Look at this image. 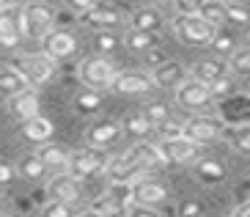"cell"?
<instances>
[{
    "mask_svg": "<svg viewBox=\"0 0 250 217\" xmlns=\"http://www.w3.org/2000/svg\"><path fill=\"white\" fill-rule=\"evenodd\" d=\"M52 132H55V127H52V121L47 116H36V118H30V121L22 124V138L30 140V143H39V146L50 143Z\"/></svg>",
    "mask_w": 250,
    "mask_h": 217,
    "instance_id": "obj_22",
    "label": "cell"
},
{
    "mask_svg": "<svg viewBox=\"0 0 250 217\" xmlns=\"http://www.w3.org/2000/svg\"><path fill=\"white\" fill-rule=\"evenodd\" d=\"M212 94H214V99H223V96H231L234 94V88H236V83H234V77L231 74H226V77H220V80H214L212 86Z\"/></svg>",
    "mask_w": 250,
    "mask_h": 217,
    "instance_id": "obj_40",
    "label": "cell"
},
{
    "mask_svg": "<svg viewBox=\"0 0 250 217\" xmlns=\"http://www.w3.org/2000/svg\"><path fill=\"white\" fill-rule=\"evenodd\" d=\"M8 110H11V116L17 121H30V118L42 116L39 110H42V99H39V91L36 88H28L25 94L14 96V99H8Z\"/></svg>",
    "mask_w": 250,
    "mask_h": 217,
    "instance_id": "obj_18",
    "label": "cell"
},
{
    "mask_svg": "<svg viewBox=\"0 0 250 217\" xmlns=\"http://www.w3.org/2000/svg\"><path fill=\"white\" fill-rule=\"evenodd\" d=\"M151 77H154V86L157 88H165V91H176L179 86H182L184 80L190 77L187 74V69H184L179 61H168V64H162L157 66V69H151Z\"/></svg>",
    "mask_w": 250,
    "mask_h": 217,
    "instance_id": "obj_20",
    "label": "cell"
},
{
    "mask_svg": "<svg viewBox=\"0 0 250 217\" xmlns=\"http://www.w3.org/2000/svg\"><path fill=\"white\" fill-rule=\"evenodd\" d=\"M63 3H66V8H72L74 14H88L91 8L96 6V3H99V0H63Z\"/></svg>",
    "mask_w": 250,
    "mask_h": 217,
    "instance_id": "obj_44",
    "label": "cell"
},
{
    "mask_svg": "<svg viewBox=\"0 0 250 217\" xmlns=\"http://www.w3.org/2000/svg\"><path fill=\"white\" fill-rule=\"evenodd\" d=\"M11 179H14V165H11V162H3V168H0V181L8 184Z\"/></svg>",
    "mask_w": 250,
    "mask_h": 217,
    "instance_id": "obj_46",
    "label": "cell"
},
{
    "mask_svg": "<svg viewBox=\"0 0 250 217\" xmlns=\"http://www.w3.org/2000/svg\"><path fill=\"white\" fill-rule=\"evenodd\" d=\"M42 52L50 55L55 64H58V61H66V58H72L74 52H77V36H74L72 30L55 28L50 36L42 42Z\"/></svg>",
    "mask_w": 250,
    "mask_h": 217,
    "instance_id": "obj_13",
    "label": "cell"
},
{
    "mask_svg": "<svg viewBox=\"0 0 250 217\" xmlns=\"http://www.w3.org/2000/svg\"><path fill=\"white\" fill-rule=\"evenodd\" d=\"M94 47H96L99 55H107V58H110L113 52L121 47V39H118L116 33H110V30H99V33L94 36Z\"/></svg>",
    "mask_w": 250,
    "mask_h": 217,
    "instance_id": "obj_35",
    "label": "cell"
},
{
    "mask_svg": "<svg viewBox=\"0 0 250 217\" xmlns=\"http://www.w3.org/2000/svg\"><path fill=\"white\" fill-rule=\"evenodd\" d=\"M162 140H170V138H182L184 135V124H173V121H165L162 127H157Z\"/></svg>",
    "mask_w": 250,
    "mask_h": 217,
    "instance_id": "obj_41",
    "label": "cell"
},
{
    "mask_svg": "<svg viewBox=\"0 0 250 217\" xmlns=\"http://www.w3.org/2000/svg\"><path fill=\"white\" fill-rule=\"evenodd\" d=\"M47 195L52 201H66V203H77L80 206L85 201V187H83V179H77L72 174H63V176H52L50 179Z\"/></svg>",
    "mask_w": 250,
    "mask_h": 217,
    "instance_id": "obj_9",
    "label": "cell"
},
{
    "mask_svg": "<svg viewBox=\"0 0 250 217\" xmlns=\"http://www.w3.org/2000/svg\"><path fill=\"white\" fill-rule=\"evenodd\" d=\"M143 61H146V66H148V72H151V69H157V66H162V64H168V55H165V50H162V47H157V50H151V52H146V55H143Z\"/></svg>",
    "mask_w": 250,
    "mask_h": 217,
    "instance_id": "obj_42",
    "label": "cell"
},
{
    "mask_svg": "<svg viewBox=\"0 0 250 217\" xmlns=\"http://www.w3.org/2000/svg\"><path fill=\"white\" fill-rule=\"evenodd\" d=\"M234 217H250V201H245L242 206L234 212Z\"/></svg>",
    "mask_w": 250,
    "mask_h": 217,
    "instance_id": "obj_47",
    "label": "cell"
},
{
    "mask_svg": "<svg viewBox=\"0 0 250 217\" xmlns=\"http://www.w3.org/2000/svg\"><path fill=\"white\" fill-rule=\"evenodd\" d=\"M102 152V149H80V152L72 154V168H69V174L77 176V179H91V176L102 174L104 168H107V162H110V157H104V154H96Z\"/></svg>",
    "mask_w": 250,
    "mask_h": 217,
    "instance_id": "obj_10",
    "label": "cell"
},
{
    "mask_svg": "<svg viewBox=\"0 0 250 217\" xmlns=\"http://www.w3.org/2000/svg\"><path fill=\"white\" fill-rule=\"evenodd\" d=\"M99 108H102V91H96V88H83L80 94L74 96V110L80 116H91Z\"/></svg>",
    "mask_w": 250,
    "mask_h": 217,
    "instance_id": "obj_30",
    "label": "cell"
},
{
    "mask_svg": "<svg viewBox=\"0 0 250 217\" xmlns=\"http://www.w3.org/2000/svg\"><path fill=\"white\" fill-rule=\"evenodd\" d=\"M124 20V14H121V8L116 6V3H107V0H99L94 8H91L88 14H83L80 22L85 25V28L91 30H107V28H116L118 22Z\"/></svg>",
    "mask_w": 250,
    "mask_h": 217,
    "instance_id": "obj_11",
    "label": "cell"
},
{
    "mask_svg": "<svg viewBox=\"0 0 250 217\" xmlns=\"http://www.w3.org/2000/svg\"><path fill=\"white\" fill-rule=\"evenodd\" d=\"M184 135L195 143L206 146V143H214V140L226 138V127H223L220 118L214 116H206V113H195L184 121Z\"/></svg>",
    "mask_w": 250,
    "mask_h": 217,
    "instance_id": "obj_6",
    "label": "cell"
},
{
    "mask_svg": "<svg viewBox=\"0 0 250 217\" xmlns=\"http://www.w3.org/2000/svg\"><path fill=\"white\" fill-rule=\"evenodd\" d=\"M129 154H132L135 159H140V162H143L148 171H151V168H157V165H165V157H162L160 143H148V140H140V143H135L132 149H129Z\"/></svg>",
    "mask_w": 250,
    "mask_h": 217,
    "instance_id": "obj_26",
    "label": "cell"
},
{
    "mask_svg": "<svg viewBox=\"0 0 250 217\" xmlns=\"http://www.w3.org/2000/svg\"><path fill=\"white\" fill-rule=\"evenodd\" d=\"M0 88H3L6 99H14V96L25 94L33 86H30V80L25 77V72L17 64H3V69H0Z\"/></svg>",
    "mask_w": 250,
    "mask_h": 217,
    "instance_id": "obj_17",
    "label": "cell"
},
{
    "mask_svg": "<svg viewBox=\"0 0 250 217\" xmlns=\"http://www.w3.org/2000/svg\"><path fill=\"white\" fill-rule=\"evenodd\" d=\"M77 217H102V215H96L94 209H88V212H80V215H77Z\"/></svg>",
    "mask_w": 250,
    "mask_h": 217,
    "instance_id": "obj_49",
    "label": "cell"
},
{
    "mask_svg": "<svg viewBox=\"0 0 250 217\" xmlns=\"http://www.w3.org/2000/svg\"><path fill=\"white\" fill-rule=\"evenodd\" d=\"M168 198V187L162 181L143 179L135 184V203H146V206H160Z\"/></svg>",
    "mask_w": 250,
    "mask_h": 217,
    "instance_id": "obj_21",
    "label": "cell"
},
{
    "mask_svg": "<svg viewBox=\"0 0 250 217\" xmlns=\"http://www.w3.org/2000/svg\"><path fill=\"white\" fill-rule=\"evenodd\" d=\"M17 66L25 72V77L30 80V86L33 88L44 86L47 80L55 74V61H52L50 55H44V52H30V55H25Z\"/></svg>",
    "mask_w": 250,
    "mask_h": 217,
    "instance_id": "obj_12",
    "label": "cell"
},
{
    "mask_svg": "<svg viewBox=\"0 0 250 217\" xmlns=\"http://www.w3.org/2000/svg\"><path fill=\"white\" fill-rule=\"evenodd\" d=\"M25 39L22 33V8L14 14V8H3V17H0V44L6 50H14L17 44Z\"/></svg>",
    "mask_w": 250,
    "mask_h": 217,
    "instance_id": "obj_16",
    "label": "cell"
},
{
    "mask_svg": "<svg viewBox=\"0 0 250 217\" xmlns=\"http://www.w3.org/2000/svg\"><path fill=\"white\" fill-rule=\"evenodd\" d=\"M121 130H124L126 135L143 138V135H148L154 127H151V121L146 118V113H126V116L121 118Z\"/></svg>",
    "mask_w": 250,
    "mask_h": 217,
    "instance_id": "obj_31",
    "label": "cell"
},
{
    "mask_svg": "<svg viewBox=\"0 0 250 217\" xmlns=\"http://www.w3.org/2000/svg\"><path fill=\"white\" fill-rule=\"evenodd\" d=\"M91 209H94L96 215H102V217H129V206L121 203L118 198H113L107 190H104L96 201H91Z\"/></svg>",
    "mask_w": 250,
    "mask_h": 217,
    "instance_id": "obj_27",
    "label": "cell"
},
{
    "mask_svg": "<svg viewBox=\"0 0 250 217\" xmlns=\"http://www.w3.org/2000/svg\"><path fill=\"white\" fill-rule=\"evenodd\" d=\"M226 3H236V0H226Z\"/></svg>",
    "mask_w": 250,
    "mask_h": 217,
    "instance_id": "obj_50",
    "label": "cell"
},
{
    "mask_svg": "<svg viewBox=\"0 0 250 217\" xmlns=\"http://www.w3.org/2000/svg\"><path fill=\"white\" fill-rule=\"evenodd\" d=\"M173 94H176V102L182 105L184 110H204V108H209V105L214 102L212 88L206 86V83H201L198 77H192V74L184 80Z\"/></svg>",
    "mask_w": 250,
    "mask_h": 217,
    "instance_id": "obj_7",
    "label": "cell"
},
{
    "mask_svg": "<svg viewBox=\"0 0 250 217\" xmlns=\"http://www.w3.org/2000/svg\"><path fill=\"white\" fill-rule=\"evenodd\" d=\"M17 174L28 181H39V179H44V176H50V171H47V165L42 162L39 154H22V157L17 159Z\"/></svg>",
    "mask_w": 250,
    "mask_h": 217,
    "instance_id": "obj_25",
    "label": "cell"
},
{
    "mask_svg": "<svg viewBox=\"0 0 250 217\" xmlns=\"http://www.w3.org/2000/svg\"><path fill=\"white\" fill-rule=\"evenodd\" d=\"M170 3L176 8V14H198L204 0H170Z\"/></svg>",
    "mask_w": 250,
    "mask_h": 217,
    "instance_id": "obj_43",
    "label": "cell"
},
{
    "mask_svg": "<svg viewBox=\"0 0 250 217\" xmlns=\"http://www.w3.org/2000/svg\"><path fill=\"white\" fill-rule=\"evenodd\" d=\"M209 47H212L217 55H228V58L239 50V47H236V36L231 33V30H226V28L214 30V39H212V44H209Z\"/></svg>",
    "mask_w": 250,
    "mask_h": 217,
    "instance_id": "obj_33",
    "label": "cell"
},
{
    "mask_svg": "<svg viewBox=\"0 0 250 217\" xmlns=\"http://www.w3.org/2000/svg\"><path fill=\"white\" fill-rule=\"evenodd\" d=\"M143 113H146V118L151 121V127H162L165 121H170V108L165 105V102H148L146 108H143Z\"/></svg>",
    "mask_w": 250,
    "mask_h": 217,
    "instance_id": "obj_36",
    "label": "cell"
},
{
    "mask_svg": "<svg viewBox=\"0 0 250 217\" xmlns=\"http://www.w3.org/2000/svg\"><path fill=\"white\" fill-rule=\"evenodd\" d=\"M121 74L116 64H113L107 55H94V58H85L77 66V77L85 88H96V91H104V88H113L116 77Z\"/></svg>",
    "mask_w": 250,
    "mask_h": 217,
    "instance_id": "obj_2",
    "label": "cell"
},
{
    "mask_svg": "<svg viewBox=\"0 0 250 217\" xmlns=\"http://www.w3.org/2000/svg\"><path fill=\"white\" fill-rule=\"evenodd\" d=\"M226 140L231 143V149H236L239 154H248L250 157V124H239V127L226 130Z\"/></svg>",
    "mask_w": 250,
    "mask_h": 217,
    "instance_id": "obj_32",
    "label": "cell"
},
{
    "mask_svg": "<svg viewBox=\"0 0 250 217\" xmlns=\"http://www.w3.org/2000/svg\"><path fill=\"white\" fill-rule=\"evenodd\" d=\"M129 28L135 30H148V33H160L162 30V14L151 6L138 8L132 17H129Z\"/></svg>",
    "mask_w": 250,
    "mask_h": 217,
    "instance_id": "obj_24",
    "label": "cell"
},
{
    "mask_svg": "<svg viewBox=\"0 0 250 217\" xmlns=\"http://www.w3.org/2000/svg\"><path fill=\"white\" fill-rule=\"evenodd\" d=\"M250 22V11L236 0V3H228V25H248Z\"/></svg>",
    "mask_w": 250,
    "mask_h": 217,
    "instance_id": "obj_39",
    "label": "cell"
},
{
    "mask_svg": "<svg viewBox=\"0 0 250 217\" xmlns=\"http://www.w3.org/2000/svg\"><path fill=\"white\" fill-rule=\"evenodd\" d=\"M154 77L151 72H143V69H129V72H121L113 83V94L118 96H140V94H148L154 91Z\"/></svg>",
    "mask_w": 250,
    "mask_h": 217,
    "instance_id": "obj_8",
    "label": "cell"
},
{
    "mask_svg": "<svg viewBox=\"0 0 250 217\" xmlns=\"http://www.w3.org/2000/svg\"><path fill=\"white\" fill-rule=\"evenodd\" d=\"M55 22H58V11L44 0H30L22 6V33L30 42H44L55 30Z\"/></svg>",
    "mask_w": 250,
    "mask_h": 217,
    "instance_id": "obj_1",
    "label": "cell"
},
{
    "mask_svg": "<svg viewBox=\"0 0 250 217\" xmlns=\"http://www.w3.org/2000/svg\"><path fill=\"white\" fill-rule=\"evenodd\" d=\"M124 44L132 52H143V55H146V52L162 47V39H160V33H148V30L129 28V30H126V36H124Z\"/></svg>",
    "mask_w": 250,
    "mask_h": 217,
    "instance_id": "obj_23",
    "label": "cell"
},
{
    "mask_svg": "<svg viewBox=\"0 0 250 217\" xmlns=\"http://www.w3.org/2000/svg\"><path fill=\"white\" fill-rule=\"evenodd\" d=\"M226 74H231V66L223 64V61H201V64H195V69H192V77H198L201 83H206V86H212L214 80L226 77Z\"/></svg>",
    "mask_w": 250,
    "mask_h": 217,
    "instance_id": "obj_28",
    "label": "cell"
},
{
    "mask_svg": "<svg viewBox=\"0 0 250 217\" xmlns=\"http://www.w3.org/2000/svg\"><path fill=\"white\" fill-rule=\"evenodd\" d=\"M121 135H124L121 121H107V118H102V121H94L85 130V143L91 149H110L113 143L121 140Z\"/></svg>",
    "mask_w": 250,
    "mask_h": 217,
    "instance_id": "obj_14",
    "label": "cell"
},
{
    "mask_svg": "<svg viewBox=\"0 0 250 217\" xmlns=\"http://www.w3.org/2000/svg\"><path fill=\"white\" fill-rule=\"evenodd\" d=\"M162 157L168 165H195L204 157V146L190 140L187 135L182 138H170V140H160Z\"/></svg>",
    "mask_w": 250,
    "mask_h": 217,
    "instance_id": "obj_5",
    "label": "cell"
},
{
    "mask_svg": "<svg viewBox=\"0 0 250 217\" xmlns=\"http://www.w3.org/2000/svg\"><path fill=\"white\" fill-rule=\"evenodd\" d=\"M231 72L239 74V77H250V47H239V50L228 58Z\"/></svg>",
    "mask_w": 250,
    "mask_h": 217,
    "instance_id": "obj_37",
    "label": "cell"
},
{
    "mask_svg": "<svg viewBox=\"0 0 250 217\" xmlns=\"http://www.w3.org/2000/svg\"><path fill=\"white\" fill-rule=\"evenodd\" d=\"M36 154L42 157V162L47 165L50 176H63V174H69V168H72V154H69L66 149H61V146H55V143L39 146Z\"/></svg>",
    "mask_w": 250,
    "mask_h": 217,
    "instance_id": "obj_19",
    "label": "cell"
},
{
    "mask_svg": "<svg viewBox=\"0 0 250 217\" xmlns=\"http://www.w3.org/2000/svg\"><path fill=\"white\" fill-rule=\"evenodd\" d=\"M198 14L204 17L209 25L223 28V25H228V3H226V0H204Z\"/></svg>",
    "mask_w": 250,
    "mask_h": 217,
    "instance_id": "obj_29",
    "label": "cell"
},
{
    "mask_svg": "<svg viewBox=\"0 0 250 217\" xmlns=\"http://www.w3.org/2000/svg\"><path fill=\"white\" fill-rule=\"evenodd\" d=\"M146 174H148V168L140 159H135L129 152L110 157V162L104 168V176H107L110 184H138V181L146 179Z\"/></svg>",
    "mask_w": 250,
    "mask_h": 217,
    "instance_id": "obj_4",
    "label": "cell"
},
{
    "mask_svg": "<svg viewBox=\"0 0 250 217\" xmlns=\"http://www.w3.org/2000/svg\"><path fill=\"white\" fill-rule=\"evenodd\" d=\"M129 217H162L157 206H146V203H132L129 206Z\"/></svg>",
    "mask_w": 250,
    "mask_h": 217,
    "instance_id": "obj_45",
    "label": "cell"
},
{
    "mask_svg": "<svg viewBox=\"0 0 250 217\" xmlns=\"http://www.w3.org/2000/svg\"><path fill=\"white\" fill-rule=\"evenodd\" d=\"M214 30L217 28L209 25L201 14H176L173 17V33L187 47H206V44H212Z\"/></svg>",
    "mask_w": 250,
    "mask_h": 217,
    "instance_id": "obj_3",
    "label": "cell"
},
{
    "mask_svg": "<svg viewBox=\"0 0 250 217\" xmlns=\"http://www.w3.org/2000/svg\"><path fill=\"white\" fill-rule=\"evenodd\" d=\"M192 176L195 181L206 184V187H217L228 179V168L223 159H214V157H201L195 165H192Z\"/></svg>",
    "mask_w": 250,
    "mask_h": 217,
    "instance_id": "obj_15",
    "label": "cell"
},
{
    "mask_svg": "<svg viewBox=\"0 0 250 217\" xmlns=\"http://www.w3.org/2000/svg\"><path fill=\"white\" fill-rule=\"evenodd\" d=\"M83 212V206L66 201H47L42 206V217H77Z\"/></svg>",
    "mask_w": 250,
    "mask_h": 217,
    "instance_id": "obj_34",
    "label": "cell"
},
{
    "mask_svg": "<svg viewBox=\"0 0 250 217\" xmlns=\"http://www.w3.org/2000/svg\"><path fill=\"white\" fill-rule=\"evenodd\" d=\"M0 6H3V8H14L17 0H0Z\"/></svg>",
    "mask_w": 250,
    "mask_h": 217,
    "instance_id": "obj_48",
    "label": "cell"
},
{
    "mask_svg": "<svg viewBox=\"0 0 250 217\" xmlns=\"http://www.w3.org/2000/svg\"><path fill=\"white\" fill-rule=\"evenodd\" d=\"M206 206L198 201V198H182L179 201V217H204Z\"/></svg>",
    "mask_w": 250,
    "mask_h": 217,
    "instance_id": "obj_38",
    "label": "cell"
}]
</instances>
